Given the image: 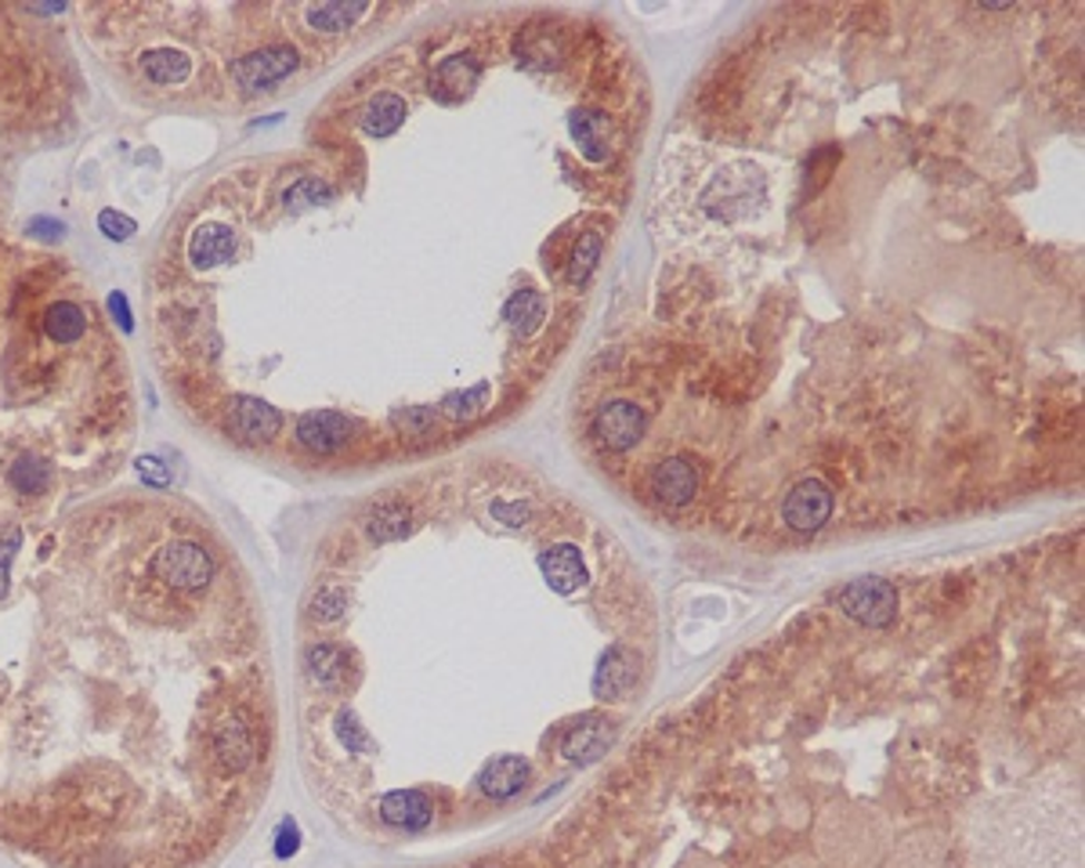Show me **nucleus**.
I'll list each match as a JSON object with an SVG mask.
<instances>
[{
	"label": "nucleus",
	"mask_w": 1085,
	"mask_h": 868,
	"mask_svg": "<svg viewBox=\"0 0 1085 868\" xmlns=\"http://www.w3.org/2000/svg\"><path fill=\"white\" fill-rule=\"evenodd\" d=\"M98 228L106 231V239L124 243V239H130V236H135V228H138V225L130 221V217L116 214V210H101V214H98Z\"/></svg>",
	"instance_id": "28"
},
{
	"label": "nucleus",
	"mask_w": 1085,
	"mask_h": 868,
	"mask_svg": "<svg viewBox=\"0 0 1085 868\" xmlns=\"http://www.w3.org/2000/svg\"><path fill=\"white\" fill-rule=\"evenodd\" d=\"M185 250L196 268L225 265V260H231V254H236V231L228 225H199L193 236H188Z\"/></svg>",
	"instance_id": "13"
},
{
	"label": "nucleus",
	"mask_w": 1085,
	"mask_h": 868,
	"mask_svg": "<svg viewBox=\"0 0 1085 868\" xmlns=\"http://www.w3.org/2000/svg\"><path fill=\"white\" fill-rule=\"evenodd\" d=\"M347 673H352V655L337 641H315L304 648V677L308 684L323 694H341L347 688Z\"/></svg>",
	"instance_id": "9"
},
{
	"label": "nucleus",
	"mask_w": 1085,
	"mask_h": 868,
	"mask_svg": "<svg viewBox=\"0 0 1085 868\" xmlns=\"http://www.w3.org/2000/svg\"><path fill=\"white\" fill-rule=\"evenodd\" d=\"M333 734H337L341 749L352 752V757H373L376 752V738L369 734L366 723L358 720L355 709H337V717H333Z\"/></svg>",
	"instance_id": "19"
},
{
	"label": "nucleus",
	"mask_w": 1085,
	"mask_h": 868,
	"mask_svg": "<svg viewBox=\"0 0 1085 868\" xmlns=\"http://www.w3.org/2000/svg\"><path fill=\"white\" fill-rule=\"evenodd\" d=\"M333 196H337V193H333L329 181L308 174V178H300V181H294L286 188L283 203H286V210H304V207H318V203H329Z\"/></svg>",
	"instance_id": "24"
},
{
	"label": "nucleus",
	"mask_w": 1085,
	"mask_h": 868,
	"mask_svg": "<svg viewBox=\"0 0 1085 868\" xmlns=\"http://www.w3.org/2000/svg\"><path fill=\"white\" fill-rule=\"evenodd\" d=\"M8 482L14 492H22V496H37V492L51 485V467L40 456H19L11 463Z\"/></svg>",
	"instance_id": "23"
},
{
	"label": "nucleus",
	"mask_w": 1085,
	"mask_h": 868,
	"mask_svg": "<svg viewBox=\"0 0 1085 868\" xmlns=\"http://www.w3.org/2000/svg\"><path fill=\"white\" fill-rule=\"evenodd\" d=\"M347 604H352V593L344 583H323L308 598V619L318 627H333L347 615Z\"/></svg>",
	"instance_id": "21"
},
{
	"label": "nucleus",
	"mask_w": 1085,
	"mask_h": 868,
	"mask_svg": "<svg viewBox=\"0 0 1085 868\" xmlns=\"http://www.w3.org/2000/svg\"><path fill=\"white\" fill-rule=\"evenodd\" d=\"M109 308H112V315H116V318H120V326H124V329H130V312H127V297H124V294H112V297H109Z\"/></svg>",
	"instance_id": "31"
},
{
	"label": "nucleus",
	"mask_w": 1085,
	"mask_h": 868,
	"mask_svg": "<svg viewBox=\"0 0 1085 868\" xmlns=\"http://www.w3.org/2000/svg\"><path fill=\"white\" fill-rule=\"evenodd\" d=\"M477 80H482V58L474 51H456L434 66L431 95L442 106H456V101H463V95H471V87H477Z\"/></svg>",
	"instance_id": "10"
},
{
	"label": "nucleus",
	"mask_w": 1085,
	"mask_h": 868,
	"mask_svg": "<svg viewBox=\"0 0 1085 868\" xmlns=\"http://www.w3.org/2000/svg\"><path fill=\"white\" fill-rule=\"evenodd\" d=\"M362 529H366L369 543L376 546L402 543L416 529V511L405 500H376L366 511V517H362Z\"/></svg>",
	"instance_id": "11"
},
{
	"label": "nucleus",
	"mask_w": 1085,
	"mask_h": 868,
	"mask_svg": "<svg viewBox=\"0 0 1085 868\" xmlns=\"http://www.w3.org/2000/svg\"><path fill=\"white\" fill-rule=\"evenodd\" d=\"M43 329L55 344H80L87 333V315L77 300H58L43 312Z\"/></svg>",
	"instance_id": "18"
},
{
	"label": "nucleus",
	"mask_w": 1085,
	"mask_h": 868,
	"mask_svg": "<svg viewBox=\"0 0 1085 868\" xmlns=\"http://www.w3.org/2000/svg\"><path fill=\"white\" fill-rule=\"evenodd\" d=\"M391 424L405 434H427L434 424V405H405V410L391 413Z\"/></svg>",
	"instance_id": "26"
},
{
	"label": "nucleus",
	"mask_w": 1085,
	"mask_h": 868,
	"mask_svg": "<svg viewBox=\"0 0 1085 868\" xmlns=\"http://www.w3.org/2000/svg\"><path fill=\"white\" fill-rule=\"evenodd\" d=\"M836 517V489L818 474H803L800 482H792L781 492L778 503V521L781 529L792 535H815Z\"/></svg>",
	"instance_id": "1"
},
{
	"label": "nucleus",
	"mask_w": 1085,
	"mask_h": 868,
	"mask_svg": "<svg viewBox=\"0 0 1085 868\" xmlns=\"http://www.w3.org/2000/svg\"><path fill=\"white\" fill-rule=\"evenodd\" d=\"M29 228H33L37 236H43V239L62 236V221H48V217H33V221H29Z\"/></svg>",
	"instance_id": "30"
},
{
	"label": "nucleus",
	"mask_w": 1085,
	"mask_h": 868,
	"mask_svg": "<svg viewBox=\"0 0 1085 868\" xmlns=\"http://www.w3.org/2000/svg\"><path fill=\"white\" fill-rule=\"evenodd\" d=\"M19 546H22V529H8L4 535H0V598L8 593L11 561H14V554H19Z\"/></svg>",
	"instance_id": "27"
},
{
	"label": "nucleus",
	"mask_w": 1085,
	"mask_h": 868,
	"mask_svg": "<svg viewBox=\"0 0 1085 868\" xmlns=\"http://www.w3.org/2000/svg\"><path fill=\"white\" fill-rule=\"evenodd\" d=\"M763 196V178L757 170H731L709 185L706 193V210L717 217H738L749 214V207Z\"/></svg>",
	"instance_id": "8"
},
{
	"label": "nucleus",
	"mask_w": 1085,
	"mask_h": 868,
	"mask_svg": "<svg viewBox=\"0 0 1085 868\" xmlns=\"http://www.w3.org/2000/svg\"><path fill=\"white\" fill-rule=\"evenodd\" d=\"M644 427H648V416L641 405L622 402V398L604 402L590 420L593 438H598L608 453H630V448L644 438Z\"/></svg>",
	"instance_id": "5"
},
{
	"label": "nucleus",
	"mask_w": 1085,
	"mask_h": 868,
	"mask_svg": "<svg viewBox=\"0 0 1085 868\" xmlns=\"http://www.w3.org/2000/svg\"><path fill=\"white\" fill-rule=\"evenodd\" d=\"M836 604L850 622H858L865 630H887L897 619L901 608V593L882 575H858L847 586H839Z\"/></svg>",
	"instance_id": "2"
},
{
	"label": "nucleus",
	"mask_w": 1085,
	"mask_h": 868,
	"mask_svg": "<svg viewBox=\"0 0 1085 868\" xmlns=\"http://www.w3.org/2000/svg\"><path fill=\"white\" fill-rule=\"evenodd\" d=\"M300 55L294 43H268V48L250 51L231 62V83L239 87L243 95H265L275 83H283L289 72H297Z\"/></svg>",
	"instance_id": "4"
},
{
	"label": "nucleus",
	"mask_w": 1085,
	"mask_h": 868,
	"mask_svg": "<svg viewBox=\"0 0 1085 868\" xmlns=\"http://www.w3.org/2000/svg\"><path fill=\"white\" fill-rule=\"evenodd\" d=\"M601 250H604V236L598 228H590L575 239L572 257H569V283L572 286H583L590 279L593 268H598V260H601Z\"/></svg>",
	"instance_id": "22"
},
{
	"label": "nucleus",
	"mask_w": 1085,
	"mask_h": 868,
	"mask_svg": "<svg viewBox=\"0 0 1085 868\" xmlns=\"http://www.w3.org/2000/svg\"><path fill=\"white\" fill-rule=\"evenodd\" d=\"M152 572L159 575V583H167L170 590L196 593L214 583L217 564L210 558V550H203L196 540H170L167 546L156 550Z\"/></svg>",
	"instance_id": "3"
},
{
	"label": "nucleus",
	"mask_w": 1085,
	"mask_h": 868,
	"mask_svg": "<svg viewBox=\"0 0 1085 868\" xmlns=\"http://www.w3.org/2000/svg\"><path fill=\"white\" fill-rule=\"evenodd\" d=\"M485 395H489V387L485 384H477L474 391H460V395H448L442 402V410L453 416V420H471L474 413H482L485 410Z\"/></svg>",
	"instance_id": "25"
},
{
	"label": "nucleus",
	"mask_w": 1085,
	"mask_h": 868,
	"mask_svg": "<svg viewBox=\"0 0 1085 868\" xmlns=\"http://www.w3.org/2000/svg\"><path fill=\"white\" fill-rule=\"evenodd\" d=\"M228 424L246 442H268L283 431V413L275 410V405L260 402V398L239 395V398H231V405H228Z\"/></svg>",
	"instance_id": "12"
},
{
	"label": "nucleus",
	"mask_w": 1085,
	"mask_h": 868,
	"mask_svg": "<svg viewBox=\"0 0 1085 868\" xmlns=\"http://www.w3.org/2000/svg\"><path fill=\"white\" fill-rule=\"evenodd\" d=\"M138 474L145 477V482H149V485H156V489H164L167 482H170V477H167V471H164V463H159L156 456H145L141 463H138Z\"/></svg>",
	"instance_id": "29"
},
{
	"label": "nucleus",
	"mask_w": 1085,
	"mask_h": 868,
	"mask_svg": "<svg viewBox=\"0 0 1085 868\" xmlns=\"http://www.w3.org/2000/svg\"><path fill=\"white\" fill-rule=\"evenodd\" d=\"M141 72H145V80H149V83L178 87V83L188 80V72H193V58L174 51V48H156V51H145Z\"/></svg>",
	"instance_id": "17"
},
{
	"label": "nucleus",
	"mask_w": 1085,
	"mask_h": 868,
	"mask_svg": "<svg viewBox=\"0 0 1085 868\" xmlns=\"http://www.w3.org/2000/svg\"><path fill=\"white\" fill-rule=\"evenodd\" d=\"M369 11V4H312L304 8V19H308L312 29H323V33H341V29H352L358 19H366Z\"/></svg>",
	"instance_id": "20"
},
{
	"label": "nucleus",
	"mask_w": 1085,
	"mask_h": 868,
	"mask_svg": "<svg viewBox=\"0 0 1085 868\" xmlns=\"http://www.w3.org/2000/svg\"><path fill=\"white\" fill-rule=\"evenodd\" d=\"M297 445L308 448L315 456H333L341 448L352 445L355 438V424L337 410H312L297 420Z\"/></svg>",
	"instance_id": "7"
},
{
	"label": "nucleus",
	"mask_w": 1085,
	"mask_h": 868,
	"mask_svg": "<svg viewBox=\"0 0 1085 868\" xmlns=\"http://www.w3.org/2000/svg\"><path fill=\"white\" fill-rule=\"evenodd\" d=\"M405 116H410L405 98L395 91H381L366 101V109H362V130H366L369 138H391L405 124Z\"/></svg>",
	"instance_id": "14"
},
{
	"label": "nucleus",
	"mask_w": 1085,
	"mask_h": 868,
	"mask_svg": "<svg viewBox=\"0 0 1085 868\" xmlns=\"http://www.w3.org/2000/svg\"><path fill=\"white\" fill-rule=\"evenodd\" d=\"M503 318L517 337H532L546 318V297L540 289H514L511 300L503 304Z\"/></svg>",
	"instance_id": "16"
},
{
	"label": "nucleus",
	"mask_w": 1085,
	"mask_h": 868,
	"mask_svg": "<svg viewBox=\"0 0 1085 868\" xmlns=\"http://www.w3.org/2000/svg\"><path fill=\"white\" fill-rule=\"evenodd\" d=\"M572 138H575L579 149H583L586 159L601 164V159H608V138H612V124H608V116L601 109H579L572 116Z\"/></svg>",
	"instance_id": "15"
},
{
	"label": "nucleus",
	"mask_w": 1085,
	"mask_h": 868,
	"mask_svg": "<svg viewBox=\"0 0 1085 868\" xmlns=\"http://www.w3.org/2000/svg\"><path fill=\"white\" fill-rule=\"evenodd\" d=\"M648 492L655 496L662 506H691L694 496L702 492V471L699 463H691L688 456H665L655 467L648 471Z\"/></svg>",
	"instance_id": "6"
}]
</instances>
